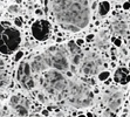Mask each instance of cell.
<instances>
[{"mask_svg":"<svg viewBox=\"0 0 130 117\" xmlns=\"http://www.w3.org/2000/svg\"><path fill=\"white\" fill-rule=\"evenodd\" d=\"M42 114L45 115V116H47V115H48V111H47V110H43V111H42Z\"/></svg>","mask_w":130,"mask_h":117,"instance_id":"cell-25","label":"cell"},{"mask_svg":"<svg viewBox=\"0 0 130 117\" xmlns=\"http://www.w3.org/2000/svg\"><path fill=\"white\" fill-rule=\"evenodd\" d=\"M83 42H85L83 40H81V39H79V40H77V41H76L75 44H77V46H79V47H80L81 44H83Z\"/></svg>","mask_w":130,"mask_h":117,"instance_id":"cell-22","label":"cell"},{"mask_svg":"<svg viewBox=\"0 0 130 117\" xmlns=\"http://www.w3.org/2000/svg\"><path fill=\"white\" fill-rule=\"evenodd\" d=\"M35 14L36 15H42V11H41V10H36V11H35Z\"/></svg>","mask_w":130,"mask_h":117,"instance_id":"cell-23","label":"cell"},{"mask_svg":"<svg viewBox=\"0 0 130 117\" xmlns=\"http://www.w3.org/2000/svg\"><path fill=\"white\" fill-rule=\"evenodd\" d=\"M16 77L19 83L27 90H30L34 88V80L32 76V70H30V66L28 62H21L19 68H18V73Z\"/></svg>","mask_w":130,"mask_h":117,"instance_id":"cell-6","label":"cell"},{"mask_svg":"<svg viewBox=\"0 0 130 117\" xmlns=\"http://www.w3.org/2000/svg\"><path fill=\"white\" fill-rule=\"evenodd\" d=\"M116 1H122V0H116Z\"/></svg>","mask_w":130,"mask_h":117,"instance_id":"cell-28","label":"cell"},{"mask_svg":"<svg viewBox=\"0 0 130 117\" xmlns=\"http://www.w3.org/2000/svg\"><path fill=\"white\" fill-rule=\"evenodd\" d=\"M41 84L49 94L55 96H61L63 95L68 86V80L62 74L59 73L58 70H49L48 73H45L42 75Z\"/></svg>","mask_w":130,"mask_h":117,"instance_id":"cell-4","label":"cell"},{"mask_svg":"<svg viewBox=\"0 0 130 117\" xmlns=\"http://www.w3.org/2000/svg\"><path fill=\"white\" fill-rule=\"evenodd\" d=\"M47 68H54L55 70L65 72L69 68V61L67 52L62 47H50L42 54Z\"/></svg>","mask_w":130,"mask_h":117,"instance_id":"cell-5","label":"cell"},{"mask_svg":"<svg viewBox=\"0 0 130 117\" xmlns=\"http://www.w3.org/2000/svg\"><path fill=\"white\" fill-rule=\"evenodd\" d=\"M129 29H130V26H129Z\"/></svg>","mask_w":130,"mask_h":117,"instance_id":"cell-31","label":"cell"},{"mask_svg":"<svg viewBox=\"0 0 130 117\" xmlns=\"http://www.w3.org/2000/svg\"><path fill=\"white\" fill-rule=\"evenodd\" d=\"M68 49H69L72 63L75 64V66L80 64L81 61H82V58H83V54H82V50L80 49V47L75 44L74 41H69L68 42Z\"/></svg>","mask_w":130,"mask_h":117,"instance_id":"cell-11","label":"cell"},{"mask_svg":"<svg viewBox=\"0 0 130 117\" xmlns=\"http://www.w3.org/2000/svg\"><path fill=\"white\" fill-rule=\"evenodd\" d=\"M94 40V34H89L87 36V41H93Z\"/></svg>","mask_w":130,"mask_h":117,"instance_id":"cell-21","label":"cell"},{"mask_svg":"<svg viewBox=\"0 0 130 117\" xmlns=\"http://www.w3.org/2000/svg\"><path fill=\"white\" fill-rule=\"evenodd\" d=\"M2 64H4V61H2V60H1V58H0V67H1V66H2Z\"/></svg>","mask_w":130,"mask_h":117,"instance_id":"cell-26","label":"cell"},{"mask_svg":"<svg viewBox=\"0 0 130 117\" xmlns=\"http://www.w3.org/2000/svg\"><path fill=\"white\" fill-rule=\"evenodd\" d=\"M63 95L66 96L67 102L74 108H87L91 105L94 98L93 93L89 90V88L75 81H68V86Z\"/></svg>","mask_w":130,"mask_h":117,"instance_id":"cell-2","label":"cell"},{"mask_svg":"<svg viewBox=\"0 0 130 117\" xmlns=\"http://www.w3.org/2000/svg\"><path fill=\"white\" fill-rule=\"evenodd\" d=\"M102 68V60L94 53H90L88 56L85 58L82 63V72L86 75H95L100 73Z\"/></svg>","mask_w":130,"mask_h":117,"instance_id":"cell-7","label":"cell"},{"mask_svg":"<svg viewBox=\"0 0 130 117\" xmlns=\"http://www.w3.org/2000/svg\"><path fill=\"white\" fill-rule=\"evenodd\" d=\"M39 100H41V102H43V100H45V98H43L42 95H39Z\"/></svg>","mask_w":130,"mask_h":117,"instance_id":"cell-24","label":"cell"},{"mask_svg":"<svg viewBox=\"0 0 130 117\" xmlns=\"http://www.w3.org/2000/svg\"><path fill=\"white\" fill-rule=\"evenodd\" d=\"M8 11L11 13H18L19 12V7H18V5H12V6H10Z\"/></svg>","mask_w":130,"mask_h":117,"instance_id":"cell-16","label":"cell"},{"mask_svg":"<svg viewBox=\"0 0 130 117\" xmlns=\"http://www.w3.org/2000/svg\"><path fill=\"white\" fill-rule=\"evenodd\" d=\"M113 29L115 30V33L117 34H125L127 33V29L128 26L125 24V21H122V20H116L113 22Z\"/></svg>","mask_w":130,"mask_h":117,"instance_id":"cell-13","label":"cell"},{"mask_svg":"<svg viewBox=\"0 0 130 117\" xmlns=\"http://www.w3.org/2000/svg\"><path fill=\"white\" fill-rule=\"evenodd\" d=\"M14 24L18 26V27H21V26H22V20L19 19V18H16V19L14 20Z\"/></svg>","mask_w":130,"mask_h":117,"instance_id":"cell-19","label":"cell"},{"mask_svg":"<svg viewBox=\"0 0 130 117\" xmlns=\"http://www.w3.org/2000/svg\"><path fill=\"white\" fill-rule=\"evenodd\" d=\"M109 75H110V73H109V72L104 70V72H102V73L99 74V78H100L101 81H105V80L109 77Z\"/></svg>","mask_w":130,"mask_h":117,"instance_id":"cell-15","label":"cell"},{"mask_svg":"<svg viewBox=\"0 0 130 117\" xmlns=\"http://www.w3.org/2000/svg\"><path fill=\"white\" fill-rule=\"evenodd\" d=\"M123 8H124V10H129L130 8V1H125V2L123 4Z\"/></svg>","mask_w":130,"mask_h":117,"instance_id":"cell-20","label":"cell"},{"mask_svg":"<svg viewBox=\"0 0 130 117\" xmlns=\"http://www.w3.org/2000/svg\"><path fill=\"white\" fill-rule=\"evenodd\" d=\"M122 97H123V94L121 90H107L104 93V101L107 102L108 107L110 108V110L113 111H117L122 104Z\"/></svg>","mask_w":130,"mask_h":117,"instance_id":"cell-9","label":"cell"},{"mask_svg":"<svg viewBox=\"0 0 130 117\" xmlns=\"http://www.w3.org/2000/svg\"><path fill=\"white\" fill-rule=\"evenodd\" d=\"M50 7L55 20L65 29L79 32L89 24V0H50Z\"/></svg>","mask_w":130,"mask_h":117,"instance_id":"cell-1","label":"cell"},{"mask_svg":"<svg viewBox=\"0 0 130 117\" xmlns=\"http://www.w3.org/2000/svg\"><path fill=\"white\" fill-rule=\"evenodd\" d=\"M113 42L115 44L116 47H121V44H122V41H121V39H113Z\"/></svg>","mask_w":130,"mask_h":117,"instance_id":"cell-18","label":"cell"},{"mask_svg":"<svg viewBox=\"0 0 130 117\" xmlns=\"http://www.w3.org/2000/svg\"><path fill=\"white\" fill-rule=\"evenodd\" d=\"M21 42V34L8 21L0 22V53L10 55L15 52Z\"/></svg>","mask_w":130,"mask_h":117,"instance_id":"cell-3","label":"cell"},{"mask_svg":"<svg viewBox=\"0 0 130 117\" xmlns=\"http://www.w3.org/2000/svg\"><path fill=\"white\" fill-rule=\"evenodd\" d=\"M22 56H24V53L20 50V52H18L16 54H15V58H14V60L15 61H20L21 58H22Z\"/></svg>","mask_w":130,"mask_h":117,"instance_id":"cell-17","label":"cell"},{"mask_svg":"<svg viewBox=\"0 0 130 117\" xmlns=\"http://www.w3.org/2000/svg\"><path fill=\"white\" fill-rule=\"evenodd\" d=\"M114 80H115L117 83H120V84H127L130 81L129 70L125 69V68H118L115 72Z\"/></svg>","mask_w":130,"mask_h":117,"instance_id":"cell-12","label":"cell"},{"mask_svg":"<svg viewBox=\"0 0 130 117\" xmlns=\"http://www.w3.org/2000/svg\"><path fill=\"white\" fill-rule=\"evenodd\" d=\"M129 49H130V44H129Z\"/></svg>","mask_w":130,"mask_h":117,"instance_id":"cell-30","label":"cell"},{"mask_svg":"<svg viewBox=\"0 0 130 117\" xmlns=\"http://www.w3.org/2000/svg\"><path fill=\"white\" fill-rule=\"evenodd\" d=\"M129 10H130V8H129Z\"/></svg>","mask_w":130,"mask_h":117,"instance_id":"cell-32","label":"cell"},{"mask_svg":"<svg viewBox=\"0 0 130 117\" xmlns=\"http://www.w3.org/2000/svg\"><path fill=\"white\" fill-rule=\"evenodd\" d=\"M77 117H87V116H85V115H80V116H77Z\"/></svg>","mask_w":130,"mask_h":117,"instance_id":"cell-27","label":"cell"},{"mask_svg":"<svg viewBox=\"0 0 130 117\" xmlns=\"http://www.w3.org/2000/svg\"><path fill=\"white\" fill-rule=\"evenodd\" d=\"M129 68H130V62H129Z\"/></svg>","mask_w":130,"mask_h":117,"instance_id":"cell-29","label":"cell"},{"mask_svg":"<svg viewBox=\"0 0 130 117\" xmlns=\"http://www.w3.org/2000/svg\"><path fill=\"white\" fill-rule=\"evenodd\" d=\"M110 11V4L108 1H102L99 5V13L100 15H105L108 14V12Z\"/></svg>","mask_w":130,"mask_h":117,"instance_id":"cell-14","label":"cell"},{"mask_svg":"<svg viewBox=\"0 0 130 117\" xmlns=\"http://www.w3.org/2000/svg\"><path fill=\"white\" fill-rule=\"evenodd\" d=\"M50 26H52L50 22L47 20H36L32 25V34L36 40L45 41L50 35V29H52Z\"/></svg>","mask_w":130,"mask_h":117,"instance_id":"cell-8","label":"cell"},{"mask_svg":"<svg viewBox=\"0 0 130 117\" xmlns=\"http://www.w3.org/2000/svg\"><path fill=\"white\" fill-rule=\"evenodd\" d=\"M11 105L16 110V112L21 117L28 115L29 103L27 102V100H25L24 97H20V96H18V95L13 96V97L11 98Z\"/></svg>","mask_w":130,"mask_h":117,"instance_id":"cell-10","label":"cell"}]
</instances>
